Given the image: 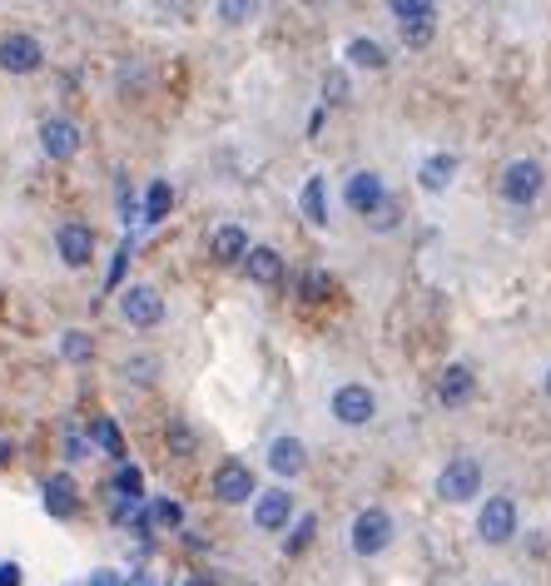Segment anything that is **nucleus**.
<instances>
[{"instance_id": "nucleus-35", "label": "nucleus", "mask_w": 551, "mask_h": 586, "mask_svg": "<svg viewBox=\"0 0 551 586\" xmlns=\"http://www.w3.org/2000/svg\"><path fill=\"white\" fill-rule=\"evenodd\" d=\"M65 452H70V457H85V442H80L75 433H70V438H65Z\"/></svg>"}, {"instance_id": "nucleus-27", "label": "nucleus", "mask_w": 551, "mask_h": 586, "mask_svg": "<svg viewBox=\"0 0 551 586\" xmlns=\"http://www.w3.org/2000/svg\"><path fill=\"white\" fill-rule=\"evenodd\" d=\"M328 289H333V284H328V274H318V269H308V274L298 279V293H303L308 303H323V298H328Z\"/></svg>"}, {"instance_id": "nucleus-23", "label": "nucleus", "mask_w": 551, "mask_h": 586, "mask_svg": "<svg viewBox=\"0 0 551 586\" xmlns=\"http://www.w3.org/2000/svg\"><path fill=\"white\" fill-rule=\"evenodd\" d=\"M90 438L100 442L110 457H125V438H120V428H115L110 418H95V423H90Z\"/></svg>"}, {"instance_id": "nucleus-26", "label": "nucleus", "mask_w": 551, "mask_h": 586, "mask_svg": "<svg viewBox=\"0 0 551 586\" xmlns=\"http://www.w3.org/2000/svg\"><path fill=\"white\" fill-rule=\"evenodd\" d=\"M164 442H169V452H174V457H189V452H194V433H189V428H184L179 418H169V428H164Z\"/></svg>"}, {"instance_id": "nucleus-6", "label": "nucleus", "mask_w": 551, "mask_h": 586, "mask_svg": "<svg viewBox=\"0 0 551 586\" xmlns=\"http://www.w3.org/2000/svg\"><path fill=\"white\" fill-rule=\"evenodd\" d=\"M214 497L229 502V507L249 502V497H254V467L239 462V457H224V462L214 467Z\"/></svg>"}, {"instance_id": "nucleus-14", "label": "nucleus", "mask_w": 551, "mask_h": 586, "mask_svg": "<svg viewBox=\"0 0 551 586\" xmlns=\"http://www.w3.org/2000/svg\"><path fill=\"white\" fill-rule=\"evenodd\" d=\"M209 254H214L219 264H244V259H249V234H244L239 224H224V229H214Z\"/></svg>"}, {"instance_id": "nucleus-36", "label": "nucleus", "mask_w": 551, "mask_h": 586, "mask_svg": "<svg viewBox=\"0 0 551 586\" xmlns=\"http://www.w3.org/2000/svg\"><path fill=\"white\" fill-rule=\"evenodd\" d=\"M10 457H15V447H10V442H0V462H10Z\"/></svg>"}, {"instance_id": "nucleus-13", "label": "nucleus", "mask_w": 551, "mask_h": 586, "mask_svg": "<svg viewBox=\"0 0 551 586\" xmlns=\"http://www.w3.org/2000/svg\"><path fill=\"white\" fill-rule=\"evenodd\" d=\"M288 517H293V497L274 487V492H259V502H254V522L264 527V532H283L288 527Z\"/></svg>"}, {"instance_id": "nucleus-34", "label": "nucleus", "mask_w": 551, "mask_h": 586, "mask_svg": "<svg viewBox=\"0 0 551 586\" xmlns=\"http://www.w3.org/2000/svg\"><path fill=\"white\" fill-rule=\"evenodd\" d=\"M0 586H20V567L15 562H0Z\"/></svg>"}, {"instance_id": "nucleus-33", "label": "nucleus", "mask_w": 551, "mask_h": 586, "mask_svg": "<svg viewBox=\"0 0 551 586\" xmlns=\"http://www.w3.org/2000/svg\"><path fill=\"white\" fill-rule=\"evenodd\" d=\"M85 586H125V577H120V572H110V567H100V572H90V582Z\"/></svg>"}, {"instance_id": "nucleus-32", "label": "nucleus", "mask_w": 551, "mask_h": 586, "mask_svg": "<svg viewBox=\"0 0 551 586\" xmlns=\"http://www.w3.org/2000/svg\"><path fill=\"white\" fill-rule=\"evenodd\" d=\"M368 224H373V229H378V234H388V229H393V224H398V199H388V204H383V209H378V214H373V219H368Z\"/></svg>"}, {"instance_id": "nucleus-17", "label": "nucleus", "mask_w": 551, "mask_h": 586, "mask_svg": "<svg viewBox=\"0 0 551 586\" xmlns=\"http://www.w3.org/2000/svg\"><path fill=\"white\" fill-rule=\"evenodd\" d=\"M75 507H80V502H75V482H70L65 472H55V477L45 482V512H50V517H75Z\"/></svg>"}, {"instance_id": "nucleus-9", "label": "nucleus", "mask_w": 551, "mask_h": 586, "mask_svg": "<svg viewBox=\"0 0 551 586\" xmlns=\"http://www.w3.org/2000/svg\"><path fill=\"white\" fill-rule=\"evenodd\" d=\"M120 313H125L130 328H154L164 318V298H159V289H149V284H130V289L120 293Z\"/></svg>"}, {"instance_id": "nucleus-31", "label": "nucleus", "mask_w": 551, "mask_h": 586, "mask_svg": "<svg viewBox=\"0 0 551 586\" xmlns=\"http://www.w3.org/2000/svg\"><path fill=\"white\" fill-rule=\"evenodd\" d=\"M130 254H135V244H130V239H120V249H115V264H110V289L125 279V264H130Z\"/></svg>"}, {"instance_id": "nucleus-20", "label": "nucleus", "mask_w": 551, "mask_h": 586, "mask_svg": "<svg viewBox=\"0 0 551 586\" xmlns=\"http://www.w3.org/2000/svg\"><path fill=\"white\" fill-rule=\"evenodd\" d=\"M169 204H174L169 179H154V184H149V199H144V224H159V219L169 214Z\"/></svg>"}, {"instance_id": "nucleus-28", "label": "nucleus", "mask_w": 551, "mask_h": 586, "mask_svg": "<svg viewBox=\"0 0 551 586\" xmlns=\"http://www.w3.org/2000/svg\"><path fill=\"white\" fill-rule=\"evenodd\" d=\"M313 532H318V522H313V517H298V527H293V537L283 542V552H293V557H298V552L313 542Z\"/></svg>"}, {"instance_id": "nucleus-1", "label": "nucleus", "mask_w": 551, "mask_h": 586, "mask_svg": "<svg viewBox=\"0 0 551 586\" xmlns=\"http://www.w3.org/2000/svg\"><path fill=\"white\" fill-rule=\"evenodd\" d=\"M542 189H547V174H542L537 159H512V164L502 169V199H507V204L527 209V204L542 199Z\"/></svg>"}, {"instance_id": "nucleus-3", "label": "nucleus", "mask_w": 551, "mask_h": 586, "mask_svg": "<svg viewBox=\"0 0 551 586\" xmlns=\"http://www.w3.org/2000/svg\"><path fill=\"white\" fill-rule=\"evenodd\" d=\"M388 547H393V517H388L383 507L358 512V517H353V552H358V557H378V552H388Z\"/></svg>"}, {"instance_id": "nucleus-15", "label": "nucleus", "mask_w": 551, "mask_h": 586, "mask_svg": "<svg viewBox=\"0 0 551 586\" xmlns=\"http://www.w3.org/2000/svg\"><path fill=\"white\" fill-rule=\"evenodd\" d=\"M40 145L50 159H70L75 149H80V130L70 125V120H45L40 125Z\"/></svg>"}, {"instance_id": "nucleus-4", "label": "nucleus", "mask_w": 551, "mask_h": 586, "mask_svg": "<svg viewBox=\"0 0 551 586\" xmlns=\"http://www.w3.org/2000/svg\"><path fill=\"white\" fill-rule=\"evenodd\" d=\"M333 418H338L343 428H368V423L378 418V398H373V388H363V383H343V388L333 393Z\"/></svg>"}, {"instance_id": "nucleus-7", "label": "nucleus", "mask_w": 551, "mask_h": 586, "mask_svg": "<svg viewBox=\"0 0 551 586\" xmlns=\"http://www.w3.org/2000/svg\"><path fill=\"white\" fill-rule=\"evenodd\" d=\"M343 204H348L358 219H373V214L388 204V189H383V179H378L373 169H358V174L348 179V189H343Z\"/></svg>"}, {"instance_id": "nucleus-38", "label": "nucleus", "mask_w": 551, "mask_h": 586, "mask_svg": "<svg viewBox=\"0 0 551 586\" xmlns=\"http://www.w3.org/2000/svg\"><path fill=\"white\" fill-rule=\"evenodd\" d=\"M547 398H551V373H547Z\"/></svg>"}, {"instance_id": "nucleus-2", "label": "nucleus", "mask_w": 551, "mask_h": 586, "mask_svg": "<svg viewBox=\"0 0 551 586\" xmlns=\"http://www.w3.org/2000/svg\"><path fill=\"white\" fill-rule=\"evenodd\" d=\"M482 492V462L477 457H452L437 472V497L442 502H472Z\"/></svg>"}, {"instance_id": "nucleus-24", "label": "nucleus", "mask_w": 551, "mask_h": 586, "mask_svg": "<svg viewBox=\"0 0 551 586\" xmlns=\"http://www.w3.org/2000/svg\"><path fill=\"white\" fill-rule=\"evenodd\" d=\"M149 522H154V527H179V522H184V512H179V502H169V497H164V502H154V507H149V517H139V532H144Z\"/></svg>"}, {"instance_id": "nucleus-18", "label": "nucleus", "mask_w": 551, "mask_h": 586, "mask_svg": "<svg viewBox=\"0 0 551 586\" xmlns=\"http://www.w3.org/2000/svg\"><path fill=\"white\" fill-rule=\"evenodd\" d=\"M244 269H249V279H254L259 289H274L278 279H283V259H278L274 249H249Z\"/></svg>"}, {"instance_id": "nucleus-19", "label": "nucleus", "mask_w": 551, "mask_h": 586, "mask_svg": "<svg viewBox=\"0 0 551 586\" xmlns=\"http://www.w3.org/2000/svg\"><path fill=\"white\" fill-rule=\"evenodd\" d=\"M452 174H457V154H432V159L417 169V179H422L427 194H442V189L452 184Z\"/></svg>"}, {"instance_id": "nucleus-37", "label": "nucleus", "mask_w": 551, "mask_h": 586, "mask_svg": "<svg viewBox=\"0 0 551 586\" xmlns=\"http://www.w3.org/2000/svg\"><path fill=\"white\" fill-rule=\"evenodd\" d=\"M184 586H209V582H204V577H194V582H184Z\"/></svg>"}, {"instance_id": "nucleus-8", "label": "nucleus", "mask_w": 551, "mask_h": 586, "mask_svg": "<svg viewBox=\"0 0 551 586\" xmlns=\"http://www.w3.org/2000/svg\"><path fill=\"white\" fill-rule=\"evenodd\" d=\"M393 15H398V30H403V40L422 50L427 40H432V25H437V5H427V0H398L393 5Z\"/></svg>"}, {"instance_id": "nucleus-29", "label": "nucleus", "mask_w": 551, "mask_h": 586, "mask_svg": "<svg viewBox=\"0 0 551 586\" xmlns=\"http://www.w3.org/2000/svg\"><path fill=\"white\" fill-rule=\"evenodd\" d=\"M323 100H328V105H343V100H348V80H343V70H333V75L323 80Z\"/></svg>"}, {"instance_id": "nucleus-30", "label": "nucleus", "mask_w": 551, "mask_h": 586, "mask_svg": "<svg viewBox=\"0 0 551 586\" xmlns=\"http://www.w3.org/2000/svg\"><path fill=\"white\" fill-rule=\"evenodd\" d=\"M90 353H95V348H90L85 333H65V358H70V363H85Z\"/></svg>"}, {"instance_id": "nucleus-16", "label": "nucleus", "mask_w": 551, "mask_h": 586, "mask_svg": "<svg viewBox=\"0 0 551 586\" xmlns=\"http://www.w3.org/2000/svg\"><path fill=\"white\" fill-rule=\"evenodd\" d=\"M269 467H274L278 477H298L303 467H308V447L298 438H274L269 447Z\"/></svg>"}, {"instance_id": "nucleus-10", "label": "nucleus", "mask_w": 551, "mask_h": 586, "mask_svg": "<svg viewBox=\"0 0 551 586\" xmlns=\"http://www.w3.org/2000/svg\"><path fill=\"white\" fill-rule=\"evenodd\" d=\"M55 249H60V259H65L70 269H85L90 254H95V229L80 224V219H70V224L55 229Z\"/></svg>"}, {"instance_id": "nucleus-25", "label": "nucleus", "mask_w": 551, "mask_h": 586, "mask_svg": "<svg viewBox=\"0 0 551 586\" xmlns=\"http://www.w3.org/2000/svg\"><path fill=\"white\" fill-rule=\"evenodd\" d=\"M115 492H120L125 502H139V497H144V477H139V467L120 462V472H115Z\"/></svg>"}, {"instance_id": "nucleus-5", "label": "nucleus", "mask_w": 551, "mask_h": 586, "mask_svg": "<svg viewBox=\"0 0 551 586\" xmlns=\"http://www.w3.org/2000/svg\"><path fill=\"white\" fill-rule=\"evenodd\" d=\"M477 532L487 547H507L517 537V502L512 497H487L482 517H477Z\"/></svg>"}, {"instance_id": "nucleus-21", "label": "nucleus", "mask_w": 551, "mask_h": 586, "mask_svg": "<svg viewBox=\"0 0 551 586\" xmlns=\"http://www.w3.org/2000/svg\"><path fill=\"white\" fill-rule=\"evenodd\" d=\"M348 60L363 65V70H383V65H388V55H383L378 40H353V45H348Z\"/></svg>"}, {"instance_id": "nucleus-12", "label": "nucleus", "mask_w": 551, "mask_h": 586, "mask_svg": "<svg viewBox=\"0 0 551 586\" xmlns=\"http://www.w3.org/2000/svg\"><path fill=\"white\" fill-rule=\"evenodd\" d=\"M472 393H477L472 368H467V363H447L442 378H437V398H442L447 408H462V403H472Z\"/></svg>"}, {"instance_id": "nucleus-22", "label": "nucleus", "mask_w": 551, "mask_h": 586, "mask_svg": "<svg viewBox=\"0 0 551 586\" xmlns=\"http://www.w3.org/2000/svg\"><path fill=\"white\" fill-rule=\"evenodd\" d=\"M303 214H308V224H328V199H323V179H308V184H303Z\"/></svg>"}, {"instance_id": "nucleus-11", "label": "nucleus", "mask_w": 551, "mask_h": 586, "mask_svg": "<svg viewBox=\"0 0 551 586\" xmlns=\"http://www.w3.org/2000/svg\"><path fill=\"white\" fill-rule=\"evenodd\" d=\"M40 60H45V50H40L35 35H5V40H0V70L30 75V70H40Z\"/></svg>"}]
</instances>
